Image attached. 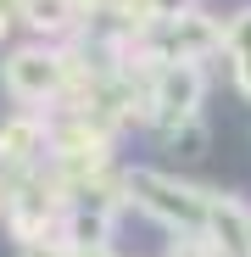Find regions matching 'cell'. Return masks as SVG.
<instances>
[{
	"instance_id": "cell-8",
	"label": "cell",
	"mask_w": 251,
	"mask_h": 257,
	"mask_svg": "<svg viewBox=\"0 0 251 257\" xmlns=\"http://www.w3.org/2000/svg\"><path fill=\"white\" fill-rule=\"evenodd\" d=\"M162 146H167V157H173V162L190 168V162L206 157V146H212V128H206V117H190V123H179V128H167Z\"/></svg>"
},
{
	"instance_id": "cell-4",
	"label": "cell",
	"mask_w": 251,
	"mask_h": 257,
	"mask_svg": "<svg viewBox=\"0 0 251 257\" xmlns=\"http://www.w3.org/2000/svg\"><path fill=\"white\" fill-rule=\"evenodd\" d=\"M201 240L212 246L218 257H251V207H245L240 196L206 190V224H201Z\"/></svg>"
},
{
	"instance_id": "cell-14",
	"label": "cell",
	"mask_w": 251,
	"mask_h": 257,
	"mask_svg": "<svg viewBox=\"0 0 251 257\" xmlns=\"http://www.w3.org/2000/svg\"><path fill=\"white\" fill-rule=\"evenodd\" d=\"M6 196H12V190H6V179H0V218H6Z\"/></svg>"
},
{
	"instance_id": "cell-6",
	"label": "cell",
	"mask_w": 251,
	"mask_h": 257,
	"mask_svg": "<svg viewBox=\"0 0 251 257\" xmlns=\"http://www.w3.org/2000/svg\"><path fill=\"white\" fill-rule=\"evenodd\" d=\"M12 17H23L39 39H73L84 28V6L78 0H12Z\"/></svg>"
},
{
	"instance_id": "cell-13",
	"label": "cell",
	"mask_w": 251,
	"mask_h": 257,
	"mask_svg": "<svg viewBox=\"0 0 251 257\" xmlns=\"http://www.w3.org/2000/svg\"><path fill=\"white\" fill-rule=\"evenodd\" d=\"M73 257H117L112 246H95V251H73Z\"/></svg>"
},
{
	"instance_id": "cell-7",
	"label": "cell",
	"mask_w": 251,
	"mask_h": 257,
	"mask_svg": "<svg viewBox=\"0 0 251 257\" xmlns=\"http://www.w3.org/2000/svg\"><path fill=\"white\" fill-rule=\"evenodd\" d=\"M112 224H117V207H101V201H73L62 212V246L73 251H95L112 240Z\"/></svg>"
},
{
	"instance_id": "cell-11",
	"label": "cell",
	"mask_w": 251,
	"mask_h": 257,
	"mask_svg": "<svg viewBox=\"0 0 251 257\" xmlns=\"http://www.w3.org/2000/svg\"><path fill=\"white\" fill-rule=\"evenodd\" d=\"M17 257H73V246H62V240H28V246H17Z\"/></svg>"
},
{
	"instance_id": "cell-10",
	"label": "cell",
	"mask_w": 251,
	"mask_h": 257,
	"mask_svg": "<svg viewBox=\"0 0 251 257\" xmlns=\"http://www.w3.org/2000/svg\"><path fill=\"white\" fill-rule=\"evenodd\" d=\"M184 12H195V0H145V23H179Z\"/></svg>"
},
{
	"instance_id": "cell-1",
	"label": "cell",
	"mask_w": 251,
	"mask_h": 257,
	"mask_svg": "<svg viewBox=\"0 0 251 257\" xmlns=\"http://www.w3.org/2000/svg\"><path fill=\"white\" fill-rule=\"evenodd\" d=\"M123 201H134L140 212H151L156 224L179 229V235H201V224H206V190L184 185L167 168H129L123 174Z\"/></svg>"
},
{
	"instance_id": "cell-2",
	"label": "cell",
	"mask_w": 251,
	"mask_h": 257,
	"mask_svg": "<svg viewBox=\"0 0 251 257\" xmlns=\"http://www.w3.org/2000/svg\"><path fill=\"white\" fill-rule=\"evenodd\" d=\"M0 90H6L17 106H39V101H56L67 90V45H51V39H28V45L6 51L0 62Z\"/></svg>"
},
{
	"instance_id": "cell-12",
	"label": "cell",
	"mask_w": 251,
	"mask_h": 257,
	"mask_svg": "<svg viewBox=\"0 0 251 257\" xmlns=\"http://www.w3.org/2000/svg\"><path fill=\"white\" fill-rule=\"evenodd\" d=\"M234 90L251 101V56H240V62H234Z\"/></svg>"
},
{
	"instance_id": "cell-5",
	"label": "cell",
	"mask_w": 251,
	"mask_h": 257,
	"mask_svg": "<svg viewBox=\"0 0 251 257\" xmlns=\"http://www.w3.org/2000/svg\"><path fill=\"white\" fill-rule=\"evenodd\" d=\"M51 146V123H39V112H12L0 117V168H12V174H34V162L45 157Z\"/></svg>"
},
{
	"instance_id": "cell-15",
	"label": "cell",
	"mask_w": 251,
	"mask_h": 257,
	"mask_svg": "<svg viewBox=\"0 0 251 257\" xmlns=\"http://www.w3.org/2000/svg\"><path fill=\"white\" fill-rule=\"evenodd\" d=\"M78 6H95V0H78Z\"/></svg>"
},
{
	"instance_id": "cell-9",
	"label": "cell",
	"mask_w": 251,
	"mask_h": 257,
	"mask_svg": "<svg viewBox=\"0 0 251 257\" xmlns=\"http://www.w3.org/2000/svg\"><path fill=\"white\" fill-rule=\"evenodd\" d=\"M223 51H229V62L251 56V6H240V12L223 17Z\"/></svg>"
},
{
	"instance_id": "cell-3",
	"label": "cell",
	"mask_w": 251,
	"mask_h": 257,
	"mask_svg": "<svg viewBox=\"0 0 251 257\" xmlns=\"http://www.w3.org/2000/svg\"><path fill=\"white\" fill-rule=\"evenodd\" d=\"M201 101H206V67L201 62H162L151 73V128L156 135L201 117Z\"/></svg>"
}]
</instances>
